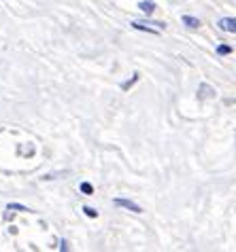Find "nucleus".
<instances>
[{"label": "nucleus", "instance_id": "1", "mask_svg": "<svg viewBox=\"0 0 236 252\" xmlns=\"http://www.w3.org/2000/svg\"><path fill=\"white\" fill-rule=\"evenodd\" d=\"M113 204L119 206V208H126V210H130V212H134V214H141V212H143V208L138 206V204H134L132 199H121V197H117V199H113Z\"/></svg>", "mask_w": 236, "mask_h": 252}, {"label": "nucleus", "instance_id": "2", "mask_svg": "<svg viewBox=\"0 0 236 252\" xmlns=\"http://www.w3.org/2000/svg\"><path fill=\"white\" fill-rule=\"evenodd\" d=\"M217 28L224 32H230V34H236V17H221L217 22Z\"/></svg>", "mask_w": 236, "mask_h": 252}, {"label": "nucleus", "instance_id": "3", "mask_svg": "<svg viewBox=\"0 0 236 252\" xmlns=\"http://www.w3.org/2000/svg\"><path fill=\"white\" fill-rule=\"evenodd\" d=\"M138 9H141L145 15H151V13H154L157 6H156L154 0H141V2H138Z\"/></svg>", "mask_w": 236, "mask_h": 252}, {"label": "nucleus", "instance_id": "4", "mask_svg": "<svg viewBox=\"0 0 236 252\" xmlns=\"http://www.w3.org/2000/svg\"><path fill=\"white\" fill-rule=\"evenodd\" d=\"M181 22L190 28V30H196V28H200V19L198 17H192V15H183Z\"/></svg>", "mask_w": 236, "mask_h": 252}, {"label": "nucleus", "instance_id": "5", "mask_svg": "<svg viewBox=\"0 0 236 252\" xmlns=\"http://www.w3.org/2000/svg\"><path fill=\"white\" fill-rule=\"evenodd\" d=\"M213 95H215V89L211 85H200V89H198L200 100H204V97H213Z\"/></svg>", "mask_w": 236, "mask_h": 252}, {"label": "nucleus", "instance_id": "6", "mask_svg": "<svg viewBox=\"0 0 236 252\" xmlns=\"http://www.w3.org/2000/svg\"><path fill=\"white\" fill-rule=\"evenodd\" d=\"M79 191H81L83 195H94V187L89 185V183H81V185H79Z\"/></svg>", "mask_w": 236, "mask_h": 252}, {"label": "nucleus", "instance_id": "7", "mask_svg": "<svg viewBox=\"0 0 236 252\" xmlns=\"http://www.w3.org/2000/svg\"><path fill=\"white\" fill-rule=\"evenodd\" d=\"M83 212H85L87 219H96V216H98V210L92 208V206H83Z\"/></svg>", "mask_w": 236, "mask_h": 252}, {"label": "nucleus", "instance_id": "8", "mask_svg": "<svg viewBox=\"0 0 236 252\" xmlns=\"http://www.w3.org/2000/svg\"><path fill=\"white\" fill-rule=\"evenodd\" d=\"M136 81H138V72H134V74H132V79H130V81H126V83H123V85H121V89H123V92H128V89H130L132 85H134Z\"/></svg>", "mask_w": 236, "mask_h": 252}, {"label": "nucleus", "instance_id": "9", "mask_svg": "<svg viewBox=\"0 0 236 252\" xmlns=\"http://www.w3.org/2000/svg\"><path fill=\"white\" fill-rule=\"evenodd\" d=\"M6 208H9V210H15V212H32L30 208H26V206H22V204H9Z\"/></svg>", "mask_w": 236, "mask_h": 252}, {"label": "nucleus", "instance_id": "10", "mask_svg": "<svg viewBox=\"0 0 236 252\" xmlns=\"http://www.w3.org/2000/svg\"><path fill=\"white\" fill-rule=\"evenodd\" d=\"M217 53H219V55H230V53H232V47H230V45H219V47H217Z\"/></svg>", "mask_w": 236, "mask_h": 252}, {"label": "nucleus", "instance_id": "11", "mask_svg": "<svg viewBox=\"0 0 236 252\" xmlns=\"http://www.w3.org/2000/svg\"><path fill=\"white\" fill-rule=\"evenodd\" d=\"M15 219V210H9L6 208V212H4V220H13Z\"/></svg>", "mask_w": 236, "mask_h": 252}, {"label": "nucleus", "instance_id": "12", "mask_svg": "<svg viewBox=\"0 0 236 252\" xmlns=\"http://www.w3.org/2000/svg\"><path fill=\"white\" fill-rule=\"evenodd\" d=\"M58 248L66 252V250H68V242H66V240H60V242H58Z\"/></svg>", "mask_w": 236, "mask_h": 252}]
</instances>
